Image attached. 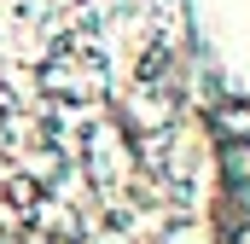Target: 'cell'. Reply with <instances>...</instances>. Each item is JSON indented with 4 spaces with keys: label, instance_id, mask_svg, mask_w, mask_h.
<instances>
[{
    "label": "cell",
    "instance_id": "obj_1",
    "mask_svg": "<svg viewBox=\"0 0 250 244\" xmlns=\"http://www.w3.org/2000/svg\"><path fill=\"white\" fill-rule=\"evenodd\" d=\"M41 93L53 105H64V111L99 105V93H105V59H99V47L82 29H70V35H59L47 47V59H41Z\"/></svg>",
    "mask_w": 250,
    "mask_h": 244
},
{
    "label": "cell",
    "instance_id": "obj_2",
    "mask_svg": "<svg viewBox=\"0 0 250 244\" xmlns=\"http://www.w3.org/2000/svg\"><path fill=\"white\" fill-rule=\"evenodd\" d=\"M0 192H6V203H12L18 215H29V209L47 198V192H41V175H12V181L0 186Z\"/></svg>",
    "mask_w": 250,
    "mask_h": 244
},
{
    "label": "cell",
    "instance_id": "obj_3",
    "mask_svg": "<svg viewBox=\"0 0 250 244\" xmlns=\"http://www.w3.org/2000/svg\"><path fill=\"white\" fill-rule=\"evenodd\" d=\"M221 128H227L233 140H245L250 134V105H227V111H221Z\"/></svg>",
    "mask_w": 250,
    "mask_h": 244
},
{
    "label": "cell",
    "instance_id": "obj_4",
    "mask_svg": "<svg viewBox=\"0 0 250 244\" xmlns=\"http://www.w3.org/2000/svg\"><path fill=\"white\" fill-rule=\"evenodd\" d=\"M233 244H250V227H239V233H233Z\"/></svg>",
    "mask_w": 250,
    "mask_h": 244
}]
</instances>
